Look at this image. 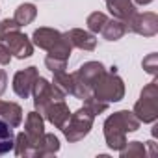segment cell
Wrapping results in <instances>:
<instances>
[{"label":"cell","instance_id":"cell-2","mask_svg":"<svg viewBox=\"0 0 158 158\" xmlns=\"http://www.w3.org/2000/svg\"><path fill=\"white\" fill-rule=\"evenodd\" d=\"M93 97L102 101V102H119L125 97V82L123 78L117 76L115 67H112L110 71H104L101 74V78L93 86Z\"/></svg>","mask_w":158,"mask_h":158},{"label":"cell","instance_id":"cell-6","mask_svg":"<svg viewBox=\"0 0 158 158\" xmlns=\"http://www.w3.org/2000/svg\"><path fill=\"white\" fill-rule=\"evenodd\" d=\"M127 26L130 32L143 35V37H152L158 34V15L152 11H145V13H134L128 21Z\"/></svg>","mask_w":158,"mask_h":158},{"label":"cell","instance_id":"cell-9","mask_svg":"<svg viewBox=\"0 0 158 158\" xmlns=\"http://www.w3.org/2000/svg\"><path fill=\"white\" fill-rule=\"evenodd\" d=\"M24 134L28 136V141L34 149V154H35V149L39 147V143L43 141L45 138V119L39 112H30L26 115V123H24ZM32 154V158H34Z\"/></svg>","mask_w":158,"mask_h":158},{"label":"cell","instance_id":"cell-26","mask_svg":"<svg viewBox=\"0 0 158 158\" xmlns=\"http://www.w3.org/2000/svg\"><path fill=\"white\" fill-rule=\"evenodd\" d=\"M45 65H47V69L54 74V73H61V71L67 69V60H60V58H54V56H48V54H47Z\"/></svg>","mask_w":158,"mask_h":158},{"label":"cell","instance_id":"cell-18","mask_svg":"<svg viewBox=\"0 0 158 158\" xmlns=\"http://www.w3.org/2000/svg\"><path fill=\"white\" fill-rule=\"evenodd\" d=\"M15 145V132L13 127H10L6 121L0 119V156L8 154Z\"/></svg>","mask_w":158,"mask_h":158},{"label":"cell","instance_id":"cell-7","mask_svg":"<svg viewBox=\"0 0 158 158\" xmlns=\"http://www.w3.org/2000/svg\"><path fill=\"white\" fill-rule=\"evenodd\" d=\"M37 76H39V71L34 65L17 71L15 76H13V91H15V95L21 97V99H28L32 95V89H34V84L37 80Z\"/></svg>","mask_w":158,"mask_h":158},{"label":"cell","instance_id":"cell-28","mask_svg":"<svg viewBox=\"0 0 158 158\" xmlns=\"http://www.w3.org/2000/svg\"><path fill=\"white\" fill-rule=\"evenodd\" d=\"M17 30H21V26L15 23V19H4L0 23V41H2L6 35H10L11 32H17Z\"/></svg>","mask_w":158,"mask_h":158},{"label":"cell","instance_id":"cell-17","mask_svg":"<svg viewBox=\"0 0 158 158\" xmlns=\"http://www.w3.org/2000/svg\"><path fill=\"white\" fill-rule=\"evenodd\" d=\"M58 151H60V139H58L54 134H47V132H45V138H43V141L39 143V147L35 149V154H34V158L54 156Z\"/></svg>","mask_w":158,"mask_h":158},{"label":"cell","instance_id":"cell-8","mask_svg":"<svg viewBox=\"0 0 158 158\" xmlns=\"http://www.w3.org/2000/svg\"><path fill=\"white\" fill-rule=\"evenodd\" d=\"M2 41L8 45L11 56H15V58H19V60H26V58H30V56L34 54V43H32V39H30L28 35H24L21 30L11 32V34L6 35Z\"/></svg>","mask_w":158,"mask_h":158},{"label":"cell","instance_id":"cell-27","mask_svg":"<svg viewBox=\"0 0 158 158\" xmlns=\"http://www.w3.org/2000/svg\"><path fill=\"white\" fill-rule=\"evenodd\" d=\"M141 65H143V69L149 73V74H152V76H156L158 74V54H149V56H145L143 58V61H141Z\"/></svg>","mask_w":158,"mask_h":158},{"label":"cell","instance_id":"cell-4","mask_svg":"<svg viewBox=\"0 0 158 158\" xmlns=\"http://www.w3.org/2000/svg\"><path fill=\"white\" fill-rule=\"evenodd\" d=\"M132 114L139 119V123H154L158 119V82H156V78L141 89L139 101L134 104Z\"/></svg>","mask_w":158,"mask_h":158},{"label":"cell","instance_id":"cell-30","mask_svg":"<svg viewBox=\"0 0 158 158\" xmlns=\"http://www.w3.org/2000/svg\"><path fill=\"white\" fill-rule=\"evenodd\" d=\"M6 88H8V74H6L4 69H0V97L4 95Z\"/></svg>","mask_w":158,"mask_h":158},{"label":"cell","instance_id":"cell-22","mask_svg":"<svg viewBox=\"0 0 158 158\" xmlns=\"http://www.w3.org/2000/svg\"><path fill=\"white\" fill-rule=\"evenodd\" d=\"M52 84H54L60 91H63L65 95H71V91H73V73H67V71L54 73Z\"/></svg>","mask_w":158,"mask_h":158},{"label":"cell","instance_id":"cell-11","mask_svg":"<svg viewBox=\"0 0 158 158\" xmlns=\"http://www.w3.org/2000/svg\"><path fill=\"white\" fill-rule=\"evenodd\" d=\"M65 35H67V39L71 41V45H73L74 48L91 52V50H95V47H97V39H95V35H93L91 32H86V30H80V28H73V30H69Z\"/></svg>","mask_w":158,"mask_h":158},{"label":"cell","instance_id":"cell-5","mask_svg":"<svg viewBox=\"0 0 158 158\" xmlns=\"http://www.w3.org/2000/svg\"><path fill=\"white\" fill-rule=\"evenodd\" d=\"M32 95H34V106H35V112H39L43 115L45 108L54 102V101H65V93L60 91L52 82H48L47 78L43 76H37V80L34 84V89H32Z\"/></svg>","mask_w":158,"mask_h":158},{"label":"cell","instance_id":"cell-19","mask_svg":"<svg viewBox=\"0 0 158 158\" xmlns=\"http://www.w3.org/2000/svg\"><path fill=\"white\" fill-rule=\"evenodd\" d=\"M37 17V8L34 6V4H30V2H24V4H21L17 10H15V23L23 28V26H26V24H30V23H34V19Z\"/></svg>","mask_w":158,"mask_h":158},{"label":"cell","instance_id":"cell-12","mask_svg":"<svg viewBox=\"0 0 158 158\" xmlns=\"http://www.w3.org/2000/svg\"><path fill=\"white\" fill-rule=\"evenodd\" d=\"M104 71H106V69H104V65H102L101 61H86L78 71H74V74L80 78L84 84H88V86L93 89L95 82L101 78V74H102Z\"/></svg>","mask_w":158,"mask_h":158},{"label":"cell","instance_id":"cell-20","mask_svg":"<svg viewBox=\"0 0 158 158\" xmlns=\"http://www.w3.org/2000/svg\"><path fill=\"white\" fill-rule=\"evenodd\" d=\"M71 50H73L71 41L67 39L65 34H61L60 39H58V41L50 47V50H47V52H48V56H54V58H60V60H69Z\"/></svg>","mask_w":158,"mask_h":158},{"label":"cell","instance_id":"cell-25","mask_svg":"<svg viewBox=\"0 0 158 158\" xmlns=\"http://www.w3.org/2000/svg\"><path fill=\"white\" fill-rule=\"evenodd\" d=\"M84 108H88V110L97 117V115H101V114H104V112L108 110V102H102V101L95 99L93 95H89L88 99H84Z\"/></svg>","mask_w":158,"mask_h":158},{"label":"cell","instance_id":"cell-3","mask_svg":"<svg viewBox=\"0 0 158 158\" xmlns=\"http://www.w3.org/2000/svg\"><path fill=\"white\" fill-rule=\"evenodd\" d=\"M93 121H95V115L88 110V108H80V110H76L74 114H71V117L67 119V123L63 125L61 132L65 136V139L69 143H76V141H80L84 139L91 128H93Z\"/></svg>","mask_w":158,"mask_h":158},{"label":"cell","instance_id":"cell-10","mask_svg":"<svg viewBox=\"0 0 158 158\" xmlns=\"http://www.w3.org/2000/svg\"><path fill=\"white\" fill-rule=\"evenodd\" d=\"M43 117H45L50 125H54L56 128H63V125H65L67 119L71 117V110H69V106L65 104V101H54V102H50V104L45 108Z\"/></svg>","mask_w":158,"mask_h":158},{"label":"cell","instance_id":"cell-31","mask_svg":"<svg viewBox=\"0 0 158 158\" xmlns=\"http://www.w3.org/2000/svg\"><path fill=\"white\" fill-rule=\"evenodd\" d=\"M134 4H138V6H147V4H151L152 0H132Z\"/></svg>","mask_w":158,"mask_h":158},{"label":"cell","instance_id":"cell-21","mask_svg":"<svg viewBox=\"0 0 158 158\" xmlns=\"http://www.w3.org/2000/svg\"><path fill=\"white\" fill-rule=\"evenodd\" d=\"M119 154H121V158H141V156L147 154L145 143H141V141H127L125 147L119 151Z\"/></svg>","mask_w":158,"mask_h":158},{"label":"cell","instance_id":"cell-14","mask_svg":"<svg viewBox=\"0 0 158 158\" xmlns=\"http://www.w3.org/2000/svg\"><path fill=\"white\" fill-rule=\"evenodd\" d=\"M60 35H61V32H58V30H54V28L41 26V28H37V30L34 32L32 43H34L35 47H39L41 50H50V47L60 39Z\"/></svg>","mask_w":158,"mask_h":158},{"label":"cell","instance_id":"cell-1","mask_svg":"<svg viewBox=\"0 0 158 158\" xmlns=\"http://www.w3.org/2000/svg\"><path fill=\"white\" fill-rule=\"evenodd\" d=\"M139 125H141L139 119L128 110H119V112L112 114L110 117H106V121L102 125L106 145L112 151H121L127 143V134L136 132L139 128Z\"/></svg>","mask_w":158,"mask_h":158},{"label":"cell","instance_id":"cell-15","mask_svg":"<svg viewBox=\"0 0 158 158\" xmlns=\"http://www.w3.org/2000/svg\"><path fill=\"white\" fill-rule=\"evenodd\" d=\"M0 119L6 121L10 127L17 128L23 123V108L17 102H6L0 101Z\"/></svg>","mask_w":158,"mask_h":158},{"label":"cell","instance_id":"cell-23","mask_svg":"<svg viewBox=\"0 0 158 158\" xmlns=\"http://www.w3.org/2000/svg\"><path fill=\"white\" fill-rule=\"evenodd\" d=\"M13 149H15V154H17V156L32 158V154H34V149H32V145H30V141H28V136H26L24 132H21V134L15 136V145H13Z\"/></svg>","mask_w":158,"mask_h":158},{"label":"cell","instance_id":"cell-13","mask_svg":"<svg viewBox=\"0 0 158 158\" xmlns=\"http://www.w3.org/2000/svg\"><path fill=\"white\" fill-rule=\"evenodd\" d=\"M106 2V8L108 11L112 13L114 19H119V21H128L134 13H136V4L132 0H104Z\"/></svg>","mask_w":158,"mask_h":158},{"label":"cell","instance_id":"cell-29","mask_svg":"<svg viewBox=\"0 0 158 158\" xmlns=\"http://www.w3.org/2000/svg\"><path fill=\"white\" fill-rule=\"evenodd\" d=\"M11 52H10V48H8V45L2 41L0 43V65H10V61H11Z\"/></svg>","mask_w":158,"mask_h":158},{"label":"cell","instance_id":"cell-24","mask_svg":"<svg viewBox=\"0 0 158 158\" xmlns=\"http://www.w3.org/2000/svg\"><path fill=\"white\" fill-rule=\"evenodd\" d=\"M106 21H108V17H106L102 11H93V13L88 17L86 24H88V30H89L91 34H101V30H102V26L106 24Z\"/></svg>","mask_w":158,"mask_h":158},{"label":"cell","instance_id":"cell-16","mask_svg":"<svg viewBox=\"0 0 158 158\" xmlns=\"http://www.w3.org/2000/svg\"><path fill=\"white\" fill-rule=\"evenodd\" d=\"M128 32V26L125 21H119V19H108L106 24L102 26L101 34L106 41H119L125 34Z\"/></svg>","mask_w":158,"mask_h":158}]
</instances>
